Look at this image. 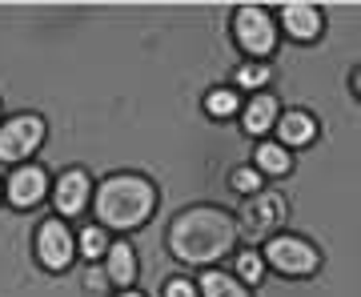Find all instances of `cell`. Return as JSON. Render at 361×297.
Segmentation results:
<instances>
[{"label":"cell","instance_id":"obj_1","mask_svg":"<svg viewBox=\"0 0 361 297\" xmlns=\"http://www.w3.org/2000/svg\"><path fill=\"white\" fill-rule=\"evenodd\" d=\"M237 217L217 205H193L180 209L173 225H169V253L185 265H205L213 269V261L229 257L237 249Z\"/></svg>","mask_w":361,"mask_h":297},{"label":"cell","instance_id":"obj_2","mask_svg":"<svg viewBox=\"0 0 361 297\" xmlns=\"http://www.w3.org/2000/svg\"><path fill=\"white\" fill-rule=\"evenodd\" d=\"M157 185L141 173H113L97 185L92 193V213H97V225L101 229H121L133 233L141 229L145 221L153 217L157 209Z\"/></svg>","mask_w":361,"mask_h":297},{"label":"cell","instance_id":"obj_3","mask_svg":"<svg viewBox=\"0 0 361 297\" xmlns=\"http://www.w3.org/2000/svg\"><path fill=\"white\" fill-rule=\"evenodd\" d=\"M261 261L277 269L281 277H310V273L322 269V253L317 246H310L305 237H293V233H277L261 246Z\"/></svg>","mask_w":361,"mask_h":297},{"label":"cell","instance_id":"obj_4","mask_svg":"<svg viewBox=\"0 0 361 297\" xmlns=\"http://www.w3.org/2000/svg\"><path fill=\"white\" fill-rule=\"evenodd\" d=\"M233 37H237V49L253 56L257 65H265V56L277 52V25H273L269 8L261 4H241L233 13Z\"/></svg>","mask_w":361,"mask_h":297},{"label":"cell","instance_id":"obj_5","mask_svg":"<svg viewBox=\"0 0 361 297\" xmlns=\"http://www.w3.org/2000/svg\"><path fill=\"white\" fill-rule=\"evenodd\" d=\"M44 116L40 113H16L0 121V161L4 165H28V157L44 145Z\"/></svg>","mask_w":361,"mask_h":297},{"label":"cell","instance_id":"obj_6","mask_svg":"<svg viewBox=\"0 0 361 297\" xmlns=\"http://www.w3.org/2000/svg\"><path fill=\"white\" fill-rule=\"evenodd\" d=\"M285 217H289V205H285V197L277 193V189H261V193H253L245 201V209H241V225L237 229H245L249 241H269V237H277V229L285 225Z\"/></svg>","mask_w":361,"mask_h":297},{"label":"cell","instance_id":"obj_7","mask_svg":"<svg viewBox=\"0 0 361 297\" xmlns=\"http://www.w3.org/2000/svg\"><path fill=\"white\" fill-rule=\"evenodd\" d=\"M37 261L49 273H65L77 261V233L68 229V221L49 217L37 225Z\"/></svg>","mask_w":361,"mask_h":297},{"label":"cell","instance_id":"obj_8","mask_svg":"<svg viewBox=\"0 0 361 297\" xmlns=\"http://www.w3.org/2000/svg\"><path fill=\"white\" fill-rule=\"evenodd\" d=\"M52 205H56V217L68 221V217H80L85 209H89L92 201V181L85 169H65L61 177H56V185L49 189Z\"/></svg>","mask_w":361,"mask_h":297},{"label":"cell","instance_id":"obj_9","mask_svg":"<svg viewBox=\"0 0 361 297\" xmlns=\"http://www.w3.org/2000/svg\"><path fill=\"white\" fill-rule=\"evenodd\" d=\"M49 173L40 165H16L13 169V177L4 181V201L13 209H32L40 205L44 197H49Z\"/></svg>","mask_w":361,"mask_h":297},{"label":"cell","instance_id":"obj_10","mask_svg":"<svg viewBox=\"0 0 361 297\" xmlns=\"http://www.w3.org/2000/svg\"><path fill=\"white\" fill-rule=\"evenodd\" d=\"M277 16H281L285 37L301 40V44H313V40L325 32V13L317 8V4H305V0H289V4H281ZM281 28H277V32H281Z\"/></svg>","mask_w":361,"mask_h":297},{"label":"cell","instance_id":"obj_11","mask_svg":"<svg viewBox=\"0 0 361 297\" xmlns=\"http://www.w3.org/2000/svg\"><path fill=\"white\" fill-rule=\"evenodd\" d=\"M273 129H277V145L281 149H305L317 137V116L305 113V109H289V113L277 116Z\"/></svg>","mask_w":361,"mask_h":297},{"label":"cell","instance_id":"obj_12","mask_svg":"<svg viewBox=\"0 0 361 297\" xmlns=\"http://www.w3.org/2000/svg\"><path fill=\"white\" fill-rule=\"evenodd\" d=\"M104 277H109V285H121V289H133L137 285V273H141V265H137V249L129 246V241H109V253H104Z\"/></svg>","mask_w":361,"mask_h":297},{"label":"cell","instance_id":"obj_13","mask_svg":"<svg viewBox=\"0 0 361 297\" xmlns=\"http://www.w3.org/2000/svg\"><path fill=\"white\" fill-rule=\"evenodd\" d=\"M277 116H281L277 97H273V92H253L249 104L241 109V129H245L249 137H265V133L277 125Z\"/></svg>","mask_w":361,"mask_h":297},{"label":"cell","instance_id":"obj_14","mask_svg":"<svg viewBox=\"0 0 361 297\" xmlns=\"http://www.w3.org/2000/svg\"><path fill=\"white\" fill-rule=\"evenodd\" d=\"M197 297H253L249 285H241L233 273L225 269H205L197 281Z\"/></svg>","mask_w":361,"mask_h":297},{"label":"cell","instance_id":"obj_15","mask_svg":"<svg viewBox=\"0 0 361 297\" xmlns=\"http://www.w3.org/2000/svg\"><path fill=\"white\" fill-rule=\"evenodd\" d=\"M253 169H257L261 177L269 173V177H285L289 169H293V157H289V149H281L277 141H261L257 153H253Z\"/></svg>","mask_w":361,"mask_h":297},{"label":"cell","instance_id":"obj_16","mask_svg":"<svg viewBox=\"0 0 361 297\" xmlns=\"http://www.w3.org/2000/svg\"><path fill=\"white\" fill-rule=\"evenodd\" d=\"M104 253H109V233H104L101 225H85V229L77 233V257H85L92 265V261H101Z\"/></svg>","mask_w":361,"mask_h":297},{"label":"cell","instance_id":"obj_17","mask_svg":"<svg viewBox=\"0 0 361 297\" xmlns=\"http://www.w3.org/2000/svg\"><path fill=\"white\" fill-rule=\"evenodd\" d=\"M205 113L217 116V121H225V116L241 113V97H237L233 89H209L205 92Z\"/></svg>","mask_w":361,"mask_h":297},{"label":"cell","instance_id":"obj_18","mask_svg":"<svg viewBox=\"0 0 361 297\" xmlns=\"http://www.w3.org/2000/svg\"><path fill=\"white\" fill-rule=\"evenodd\" d=\"M237 89H245V92H261L265 85L273 80V68L269 65H257V61H249V65H241L237 68Z\"/></svg>","mask_w":361,"mask_h":297},{"label":"cell","instance_id":"obj_19","mask_svg":"<svg viewBox=\"0 0 361 297\" xmlns=\"http://www.w3.org/2000/svg\"><path fill=\"white\" fill-rule=\"evenodd\" d=\"M241 285H257L261 277H265V261H261V253H253V249H245V253H237V273H233Z\"/></svg>","mask_w":361,"mask_h":297},{"label":"cell","instance_id":"obj_20","mask_svg":"<svg viewBox=\"0 0 361 297\" xmlns=\"http://www.w3.org/2000/svg\"><path fill=\"white\" fill-rule=\"evenodd\" d=\"M229 185L237 189V193H245V197H253V193H261L265 185H261V173L253 165H241V169H233L229 173Z\"/></svg>","mask_w":361,"mask_h":297},{"label":"cell","instance_id":"obj_21","mask_svg":"<svg viewBox=\"0 0 361 297\" xmlns=\"http://www.w3.org/2000/svg\"><path fill=\"white\" fill-rule=\"evenodd\" d=\"M165 297H197V281H189V277H169Z\"/></svg>","mask_w":361,"mask_h":297},{"label":"cell","instance_id":"obj_22","mask_svg":"<svg viewBox=\"0 0 361 297\" xmlns=\"http://www.w3.org/2000/svg\"><path fill=\"white\" fill-rule=\"evenodd\" d=\"M85 285H89L92 293H101L104 285H109V277H104V269H101V265H89V273H85Z\"/></svg>","mask_w":361,"mask_h":297},{"label":"cell","instance_id":"obj_23","mask_svg":"<svg viewBox=\"0 0 361 297\" xmlns=\"http://www.w3.org/2000/svg\"><path fill=\"white\" fill-rule=\"evenodd\" d=\"M116 297H141V293H137V289H121Z\"/></svg>","mask_w":361,"mask_h":297},{"label":"cell","instance_id":"obj_24","mask_svg":"<svg viewBox=\"0 0 361 297\" xmlns=\"http://www.w3.org/2000/svg\"><path fill=\"white\" fill-rule=\"evenodd\" d=\"M0 201H4V185H0Z\"/></svg>","mask_w":361,"mask_h":297},{"label":"cell","instance_id":"obj_25","mask_svg":"<svg viewBox=\"0 0 361 297\" xmlns=\"http://www.w3.org/2000/svg\"><path fill=\"white\" fill-rule=\"evenodd\" d=\"M0 113H4V109H0Z\"/></svg>","mask_w":361,"mask_h":297}]
</instances>
